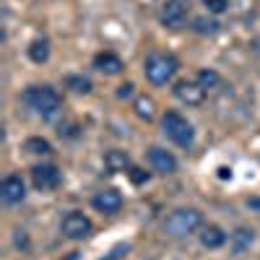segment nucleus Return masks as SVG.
I'll list each match as a JSON object with an SVG mask.
<instances>
[{
    "mask_svg": "<svg viewBox=\"0 0 260 260\" xmlns=\"http://www.w3.org/2000/svg\"><path fill=\"white\" fill-rule=\"evenodd\" d=\"M24 102L45 120H55L62 112V99L52 86H29L24 91Z\"/></svg>",
    "mask_w": 260,
    "mask_h": 260,
    "instance_id": "nucleus-1",
    "label": "nucleus"
},
{
    "mask_svg": "<svg viewBox=\"0 0 260 260\" xmlns=\"http://www.w3.org/2000/svg\"><path fill=\"white\" fill-rule=\"evenodd\" d=\"M177 68H180L177 57L169 55V52H151L146 57V62H143V73H146V78L154 83V86L169 83L172 78H175Z\"/></svg>",
    "mask_w": 260,
    "mask_h": 260,
    "instance_id": "nucleus-2",
    "label": "nucleus"
},
{
    "mask_svg": "<svg viewBox=\"0 0 260 260\" xmlns=\"http://www.w3.org/2000/svg\"><path fill=\"white\" fill-rule=\"evenodd\" d=\"M201 226H203V216L195 208H177V211H172L164 221V232L169 237H177V240L195 234Z\"/></svg>",
    "mask_w": 260,
    "mask_h": 260,
    "instance_id": "nucleus-3",
    "label": "nucleus"
},
{
    "mask_svg": "<svg viewBox=\"0 0 260 260\" xmlns=\"http://www.w3.org/2000/svg\"><path fill=\"white\" fill-rule=\"evenodd\" d=\"M161 130H164V136L172 143H177L180 148H190L192 141H195V127L180 112H167L161 117Z\"/></svg>",
    "mask_w": 260,
    "mask_h": 260,
    "instance_id": "nucleus-4",
    "label": "nucleus"
},
{
    "mask_svg": "<svg viewBox=\"0 0 260 260\" xmlns=\"http://www.w3.org/2000/svg\"><path fill=\"white\" fill-rule=\"evenodd\" d=\"M91 229H94L91 219H89V216H83L81 211H71L62 219V224H60V232L68 237V240H83V237L91 234Z\"/></svg>",
    "mask_w": 260,
    "mask_h": 260,
    "instance_id": "nucleus-5",
    "label": "nucleus"
},
{
    "mask_svg": "<svg viewBox=\"0 0 260 260\" xmlns=\"http://www.w3.org/2000/svg\"><path fill=\"white\" fill-rule=\"evenodd\" d=\"M187 11H190V0H164V6L159 11V21L164 26L175 29V26H180L185 21Z\"/></svg>",
    "mask_w": 260,
    "mask_h": 260,
    "instance_id": "nucleus-6",
    "label": "nucleus"
},
{
    "mask_svg": "<svg viewBox=\"0 0 260 260\" xmlns=\"http://www.w3.org/2000/svg\"><path fill=\"white\" fill-rule=\"evenodd\" d=\"M62 175L55 164H37L31 167V182L37 190H55L60 185Z\"/></svg>",
    "mask_w": 260,
    "mask_h": 260,
    "instance_id": "nucleus-7",
    "label": "nucleus"
},
{
    "mask_svg": "<svg viewBox=\"0 0 260 260\" xmlns=\"http://www.w3.org/2000/svg\"><path fill=\"white\" fill-rule=\"evenodd\" d=\"M175 96L182 104H187V107H198V104L206 102V89H203L198 81H180L175 86Z\"/></svg>",
    "mask_w": 260,
    "mask_h": 260,
    "instance_id": "nucleus-8",
    "label": "nucleus"
},
{
    "mask_svg": "<svg viewBox=\"0 0 260 260\" xmlns=\"http://www.w3.org/2000/svg\"><path fill=\"white\" fill-rule=\"evenodd\" d=\"M0 198H3V203L8 206H16L26 198V185L24 180H21L18 175H8L3 182H0Z\"/></svg>",
    "mask_w": 260,
    "mask_h": 260,
    "instance_id": "nucleus-9",
    "label": "nucleus"
},
{
    "mask_svg": "<svg viewBox=\"0 0 260 260\" xmlns=\"http://www.w3.org/2000/svg\"><path fill=\"white\" fill-rule=\"evenodd\" d=\"M148 161H151V167H154L156 172H161V175H172V172H177V159L167 148L151 146L148 148Z\"/></svg>",
    "mask_w": 260,
    "mask_h": 260,
    "instance_id": "nucleus-10",
    "label": "nucleus"
},
{
    "mask_svg": "<svg viewBox=\"0 0 260 260\" xmlns=\"http://www.w3.org/2000/svg\"><path fill=\"white\" fill-rule=\"evenodd\" d=\"M91 206L99 211V213H117L122 208V195L112 187H107V190H99L94 198H91Z\"/></svg>",
    "mask_w": 260,
    "mask_h": 260,
    "instance_id": "nucleus-11",
    "label": "nucleus"
},
{
    "mask_svg": "<svg viewBox=\"0 0 260 260\" xmlns=\"http://www.w3.org/2000/svg\"><path fill=\"white\" fill-rule=\"evenodd\" d=\"M94 68L99 73H104V76H117V73H122L125 65H122V60L115 52H99L94 57Z\"/></svg>",
    "mask_w": 260,
    "mask_h": 260,
    "instance_id": "nucleus-12",
    "label": "nucleus"
},
{
    "mask_svg": "<svg viewBox=\"0 0 260 260\" xmlns=\"http://www.w3.org/2000/svg\"><path fill=\"white\" fill-rule=\"evenodd\" d=\"M201 245L208 247V250H219V247H224V245H226V232H224L221 226H216V224L203 226V232H201Z\"/></svg>",
    "mask_w": 260,
    "mask_h": 260,
    "instance_id": "nucleus-13",
    "label": "nucleus"
},
{
    "mask_svg": "<svg viewBox=\"0 0 260 260\" xmlns=\"http://www.w3.org/2000/svg\"><path fill=\"white\" fill-rule=\"evenodd\" d=\"M252 240H255V232H252V229H247V226H237V229H234V234H229V242H232L234 255H242L245 250H250Z\"/></svg>",
    "mask_w": 260,
    "mask_h": 260,
    "instance_id": "nucleus-14",
    "label": "nucleus"
},
{
    "mask_svg": "<svg viewBox=\"0 0 260 260\" xmlns=\"http://www.w3.org/2000/svg\"><path fill=\"white\" fill-rule=\"evenodd\" d=\"M104 167L112 172H125V169H130V156H127V151H122V148H112V151H107L104 154Z\"/></svg>",
    "mask_w": 260,
    "mask_h": 260,
    "instance_id": "nucleus-15",
    "label": "nucleus"
},
{
    "mask_svg": "<svg viewBox=\"0 0 260 260\" xmlns=\"http://www.w3.org/2000/svg\"><path fill=\"white\" fill-rule=\"evenodd\" d=\"M133 110H136V115L141 117V120H154L156 117V102L151 99V96H146V94H141V96H136V102H133Z\"/></svg>",
    "mask_w": 260,
    "mask_h": 260,
    "instance_id": "nucleus-16",
    "label": "nucleus"
},
{
    "mask_svg": "<svg viewBox=\"0 0 260 260\" xmlns=\"http://www.w3.org/2000/svg\"><path fill=\"white\" fill-rule=\"evenodd\" d=\"M26 52H29V57L34 62H45L50 57V42L47 39H34L31 45L26 47Z\"/></svg>",
    "mask_w": 260,
    "mask_h": 260,
    "instance_id": "nucleus-17",
    "label": "nucleus"
},
{
    "mask_svg": "<svg viewBox=\"0 0 260 260\" xmlns=\"http://www.w3.org/2000/svg\"><path fill=\"white\" fill-rule=\"evenodd\" d=\"M65 86L76 94H89L91 91V81L86 76H65Z\"/></svg>",
    "mask_w": 260,
    "mask_h": 260,
    "instance_id": "nucleus-18",
    "label": "nucleus"
},
{
    "mask_svg": "<svg viewBox=\"0 0 260 260\" xmlns=\"http://www.w3.org/2000/svg\"><path fill=\"white\" fill-rule=\"evenodd\" d=\"M192 29L198 31V34H216L221 29V24L219 21H213V18H206V16H198L192 21Z\"/></svg>",
    "mask_w": 260,
    "mask_h": 260,
    "instance_id": "nucleus-19",
    "label": "nucleus"
},
{
    "mask_svg": "<svg viewBox=\"0 0 260 260\" xmlns=\"http://www.w3.org/2000/svg\"><path fill=\"white\" fill-rule=\"evenodd\" d=\"M24 148L29 151V154H50L52 151V146H50V141H45V138H29L26 143H24Z\"/></svg>",
    "mask_w": 260,
    "mask_h": 260,
    "instance_id": "nucleus-20",
    "label": "nucleus"
},
{
    "mask_svg": "<svg viewBox=\"0 0 260 260\" xmlns=\"http://www.w3.org/2000/svg\"><path fill=\"white\" fill-rule=\"evenodd\" d=\"M219 73L216 71H211V68H203L201 73H198V83L203 86V89H213V86H219Z\"/></svg>",
    "mask_w": 260,
    "mask_h": 260,
    "instance_id": "nucleus-21",
    "label": "nucleus"
},
{
    "mask_svg": "<svg viewBox=\"0 0 260 260\" xmlns=\"http://www.w3.org/2000/svg\"><path fill=\"white\" fill-rule=\"evenodd\" d=\"M203 3H206V8H208L211 13H216V16L224 13V11L229 8V0H203Z\"/></svg>",
    "mask_w": 260,
    "mask_h": 260,
    "instance_id": "nucleus-22",
    "label": "nucleus"
},
{
    "mask_svg": "<svg viewBox=\"0 0 260 260\" xmlns=\"http://www.w3.org/2000/svg\"><path fill=\"white\" fill-rule=\"evenodd\" d=\"M130 180H133L136 185H143V182L148 180V172H143V169H130Z\"/></svg>",
    "mask_w": 260,
    "mask_h": 260,
    "instance_id": "nucleus-23",
    "label": "nucleus"
},
{
    "mask_svg": "<svg viewBox=\"0 0 260 260\" xmlns=\"http://www.w3.org/2000/svg\"><path fill=\"white\" fill-rule=\"evenodd\" d=\"M130 94H133V83H122V86H120V91H117V96L125 99V96H130Z\"/></svg>",
    "mask_w": 260,
    "mask_h": 260,
    "instance_id": "nucleus-24",
    "label": "nucleus"
},
{
    "mask_svg": "<svg viewBox=\"0 0 260 260\" xmlns=\"http://www.w3.org/2000/svg\"><path fill=\"white\" fill-rule=\"evenodd\" d=\"M219 180H232V167H219Z\"/></svg>",
    "mask_w": 260,
    "mask_h": 260,
    "instance_id": "nucleus-25",
    "label": "nucleus"
},
{
    "mask_svg": "<svg viewBox=\"0 0 260 260\" xmlns=\"http://www.w3.org/2000/svg\"><path fill=\"white\" fill-rule=\"evenodd\" d=\"M16 234V245L18 247H26V232H13Z\"/></svg>",
    "mask_w": 260,
    "mask_h": 260,
    "instance_id": "nucleus-26",
    "label": "nucleus"
},
{
    "mask_svg": "<svg viewBox=\"0 0 260 260\" xmlns=\"http://www.w3.org/2000/svg\"><path fill=\"white\" fill-rule=\"evenodd\" d=\"M247 203H250V206H257V208H260V201H247Z\"/></svg>",
    "mask_w": 260,
    "mask_h": 260,
    "instance_id": "nucleus-27",
    "label": "nucleus"
}]
</instances>
